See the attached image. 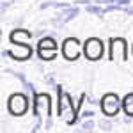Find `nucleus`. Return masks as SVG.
Wrapping results in <instances>:
<instances>
[{
    "instance_id": "obj_1",
    "label": "nucleus",
    "mask_w": 133,
    "mask_h": 133,
    "mask_svg": "<svg viewBox=\"0 0 133 133\" xmlns=\"http://www.w3.org/2000/svg\"><path fill=\"white\" fill-rule=\"evenodd\" d=\"M83 53L89 61H98L99 57L103 55V44L99 39L96 37H91L85 41V46H83Z\"/></svg>"
},
{
    "instance_id": "obj_2",
    "label": "nucleus",
    "mask_w": 133,
    "mask_h": 133,
    "mask_svg": "<svg viewBox=\"0 0 133 133\" xmlns=\"http://www.w3.org/2000/svg\"><path fill=\"white\" fill-rule=\"evenodd\" d=\"M119 98L115 96V94H107L105 98L101 99V110L107 115H115V114L119 112Z\"/></svg>"
},
{
    "instance_id": "obj_3",
    "label": "nucleus",
    "mask_w": 133,
    "mask_h": 133,
    "mask_svg": "<svg viewBox=\"0 0 133 133\" xmlns=\"http://www.w3.org/2000/svg\"><path fill=\"white\" fill-rule=\"evenodd\" d=\"M9 110L14 115H21L27 110V98L23 94H14L9 98Z\"/></svg>"
},
{
    "instance_id": "obj_4",
    "label": "nucleus",
    "mask_w": 133,
    "mask_h": 133,
    "mask_svg": "<svg viewBox=\"0 0 133 133\" xmlns=\"http://www.w3.org/2000/svg\"><path fill=\"white\" fill-rule=\"evenodd\" d=\"M55 51H57V44L51 37H44L43 41H39V57L50 61L55 57Z\"/></svg>"
},
{
    "instance_id": "obj_5",
    "label": "nucleus",
    "mask_w": 133,
    "mask_h": 133,
    "mask_svg": "<svg viewBox=\"0 0 133 133\" xmlns=\"http://www.w3.org/2000/svg\"><path fill=\"white\" fill-rule=\"evenodd\" d=\"M62 51H64V57L66 59H69V61H75L78 55H80V43L78 39H66L64 41V46H62Z\"/></svg>"
},
{
    "instance_id": "obj_6",
    "label": "nucleus",
    "mask_w": 133,
    "mask_h": 133,
    "mask_svg": "<svg viewBox=\"0 0 133 133\" xmlns=\"http://www.w3.org/2000/svg\"><path fill=\"white\" fill-rule=\"evenodd\" d=\"M123 110L128 114V115H133V92H130L123 99Z\"/></svg>"
}]
</instances>
